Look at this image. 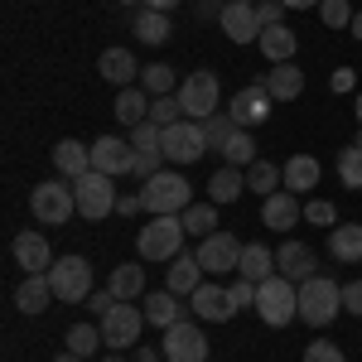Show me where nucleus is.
Masks as SVG:
<instances>
[{"label": "nucleus", "mask_w": 362, "mask_h": 362, "mask_svg": "<svg viewBox=\"0 0 362 362\" xmlns=\"http://www.w3.org/2000/svg\"><path fill=\"white\" fill-rule=\"evenodd\" d=\"M179 247H184V213L150 218V223L140 227V237H136V251H140L145 266H150V261H174Z\"/></svg>", "instance_id": "obj_1"}, {"label": "nucleus", "mask_w": 362, "mask_h": 362, "mask_svg": "<svg viewBox=\"0 0 362 362\" xmlns=\"http://www.w3.org/2000/svg\"><path fill=\"white\" fill-rule=\"evenodd\" d=\"M140 203L150 218H165V213H184L189 208V179L179 169H160L140 184Z\"/></svg>", "instance_id": "obj_2"}, {"label": "nucleus", "mask_w": 362, "mask_h": 362, "mask_svg": "<svg viewBox=\"0 0 362 362\" xmlns=\"http://www.w3.org/2000/svg\"><path fill=\"white\" fill-rule=\"evenodd\" d=\"M256 314H261V324H271V329H285L295 314H300V285L285 276H271L256 285Z\"/></svg>", "instance_id": "obj_3"}, {"label": "nucleus", "mask_w": 362, "mask_h": 362, "mask_svg": "<svg viewBox=\"0 0 362 362\" xmlns=\"http://www.w3.org/2000/svg\"><path fill=\"white\" fill-rule=\"evenodd\" d=\"M338 309H343V285L329 276H314L300 285V319H305L309 329H324V324H334Z\"/></svg>", "instance_id": "obj_4"}, {"label": "nucleus", "mask_w": 362, "mask_h": 362, "mask_svg": "<svg viewBox=\"0 0 362 362\" xmlns=\"http://www.w3.org/2000/svg\"><path fill=\"white\" fill-rule=\"evenodd\" d=\"M73 179H49V184H34L29 194V213L34 223H49V227H68V218L78 213V198L68 189Z\"/></svg>", "instance_id": "obj_5"}, {"label": "nucleus", "mask_w": 362, "mask_h": 362, "mask_svg": "<svg viewBox=\"0 0 362 362\" xmlns=\"http://www.w3.org/2000/svg\"><path fill=\"white\" fill-rule=\"evenodd\" d=\"M160 150H165V160L169 165H179V169H189L194 160H203L208 155V136H203V121H174V126H165L160 131Z\"/></svg>", "instance_id": "obj_6"}, {"label": "nucleus", "mask_w": 362, "mask_h": 362, "mask_svg": "<svg viewBox=\"0 0 362 362\" xmlns=\"http://www.w3.org/2000/svg\"><path fill=\"white\" fill-rule=\"evenodd\" d=\"M73 198H78V218H87V223H102L121 203L112 174H97V169H87L83 179H73Z\"/></svg>", "instance_id": "obj_7"}, {"label": "nucleus", "mask_w": 362, "mask_h": 362, "mask_svg": "<svg viewBox=\"0 0 362 362\" xmlns=\"http://www.w3.org/2000/svg\"><path fill=\"white\" fill-rule=\"evenodd\" d=\"M49 285H54L58 300L87 305V295H92V261H83V256H58L54 266H49Z\"/></svg>", "instance_id": "obj_8"}, {"label": "nucleus", "mask_w": 362, "mask_h": 362, "mask_svg": "<svg viewBox=\"0 0 362 362\" xmlns=\"http://www.w3.org/2000/svg\"><path fill=\"white\" fill-rule=\"evenodd\" d=\"M179 102H184V116L189 121H208L213 112H223V97H218V73L213 68H198L184 78L179 87Z\"/></svg>", "instance_id": "obj_9"}, {"label": "nucleus", "mask_w": 362, "mask_h": 362, "mask_svg": "<svg viewBox=\"0 0 362 362\" xmlns=\"http://www.w3.org/2000/svg\"><path fill=\"white\" fill-rule=\"evenodd\" d=\"M97 324H102V343H107V348H131L150 319H145V309H140V305H131V300H116V305L107 309Z\"/></svg>", "instance_id": "obj_10"}, {"label": "nucleus", "mask_w": 362, "mask_h": 362, "mask_svg": "<svg viewBox=\"0 0 362 362\" xmlns=\"http://www.w3.org/2000/svg\"><path fill=\"white\" fill-rule=\"evenodd\" d=\"M160 353H165V362H208V338H203L198 324H184V319H179V324L165 329Z\"/></svg>", "instance_id": "obj_11"}, {"label": "nucleus", "mask_w": 362, "mask_h": 362, "mask_svg": "<svg viewBox=\"0 0 362 362\" xmlns=\"http://www.w3.org/2000/svg\"><path fill=\"white\" fill-rule=\"evenodd\" d=\"M198 261H203L208 276H237V266H242V242H237L232 232H213V237H203Z\"/></svg>", "instance_id": "obj_12"}, {"label": "nucleus", "mask_w": 362, "mask_h": 362, "mask_svg": "<svg viewBox=\"0 0 362 362\" xmlns=\"http://www.w3.org/2000/svg\"><path fill=\"white\" fill-rule=\"evenodd\" d=\"M92 169H97V174H112V179L131 174V169H136V145L121 140V136L92 140Z\"/></svg>", "instance_id": "obj_13"}, {"label": "nucleus", "mask_w": 362, "mask_h": 362, "mask_svg": "<svg viewBox=\"0 0 362 362\" xmlns=\"http://www.w3.org/2000/svg\"><path fill=\"white\" fill-rule=\"evenodd\" d=\"M271 102H276V97L266 92V83H251V87H242V92L232 97L227 112H232V121H237L242 131H251V126H261V121L271 116Z\"/></svg>", "instance_id": "obj_14"}, {"label": "nucleus", "mask_w": 362, "mask_h": 362, "mask_svg": "<svg viewBox=\"0 0 362 362\" xmlns=\"http://www.w3.org/2000/svg\"><path fill=\"white\" fill-rule=\"evenodd\" d=\"M223 34L232 39V44H256L261 39V20H256V5L251 0H232V5H223Z\"/></svg>", "instance_id": "obj_15"}, {"label": "nucleus", "mask_w": 362, "mask_h": 362, "mask_svg": "<svg viewBox=\"0 0 362 362\" xmlns=\"http://www.w3.org/2000/svg\"><path fill=\"white\" fill-rule=\"evenodd\" d=\"M15 266H20L25 276H49V266H54L49 237H44V232H20V237H15Z\"/></svg>", "instance_id": "obj_16"}, {"label": "nucleus", "mask_w": 362, "mask_h": 362, "mask_svg": "<svg viewBox=\"0 0 362 362\" xmlns=\"http://www.w3.org/2000/svg\"><path fill=\"white\" fill-rule=\"evenodd\" d=\"M189 309H194L198 319H208V324H223V319H232L237 314V305H232V295H227V285H198L194 295H189Z\"/></svg>", "instance_id": "obj_17"}, {"label": "nucleus", "mask_w": 362, "mask_h": 362, "mask_svg": "<svg viewBox=\"0 0 362 362\" xmlns=\"http://www.w3.org/2000/svg\"><path fill=\"white\" fill-rule=\"evenodd\" d=\"M305 218V208H300V194H290V189H280V194L261 198V223L271 227V232H290V227Z\"/></svg>", "instance_id": "obj_18"}, {"label": "nucleus", "mask_w": 362, "mask_h": 362, "mask_svg": "<svg viewBox=\"0 0 362 362\" xmlns=\"http://www.w3.org/2000/svg\"><path fill=\"white\" fill-rule=\"evenodd\" d=\"M276 271L285 280H295V285H305V280L319 276V261H314V251H309L305 242H285V247L276 251Z\"/></svg>", "instance_id": "obj_19"}, {"label": "nucleus", "mask_w": 362, "mask_h": 362, "mask_svg": "<svg viewBox=\"0 0 362 362\" xmlns=\"http://www.w3.org/2000/svg\"><path fill=\"white\" fill-rule=\"evenodd\" d=\"M266 92L276 97V102H295L300 92H305V68L290 58V63H271V73H266Z\"/></svg>", "instance_id": "obj_20"}, {"label": "nucleus", "mask_w": 362, "mask_h": 362, "mask_svg": "<svg viewBox=\"0 0 362 362\" xmlns=\"http://www.w3.org/2000/svg\"><path fill=\"white\" fill-rule=\"evenodd\" d=\"M54 169L63 174V179H83L87 169H92V145H83V140H58L54 145Z\"/></svg>", "instance_id": "obj_21"}, {"label": "nucleus", "mask_w": 362, "mask_h": 362, "mask_svg": "<svg viewBox=\"0 0 362 362\" xmlns=\"http://www.w3.org/2000/svg\"><path fill=\"white\" fill-rule=\"evenodd\" d=\"M97 73H102L112 87H131L140 78V63H136L131 49H107V54L97 58Z\"/></svg>", "instance_id": "obj_22"}, {"label": "nucleus", "mask_w": 362, "mask_h": 362, "mask_svg": "<svg viewBox=\"0 0 362 362\" xmlns=\"http://www.w3.org/2000/svg\"><path fill=\"white\" fill-rule=\"evenodd\" d=\"M203 276H208V271H203L198 251H184V256H174V261H169V290H174V295H184V300L203 285Z\"/></svg>", "instance_id": "obj_23"}, {"label": "nucleus", "mask_w": 362, "mask_h": 362, "mask_svg": "<svg viewBox=\"0 0 362 362\" xmlns=\"http://www.w3.org/2000/svg\"><path fill=\"white\" fill-rule=\"evenodd\" d=\"M247 194V169L237 165H223L213 179H208V203H218V208H227V203H237V198Z\"/></svg>", "instance_id": "obj_24"}, {"label": "nucleus", "mask_w": 362, "mask_h": 362, "mask_svg": "<svg viewBox=\"0 0 362 362\" xmlns=\"http://www.w3.org/2000/svg\"><path fill=\"white\" fill-rule=\"evenodd\" d=\"M140 309H145V319H150L155 329H169V324H179V319H184V300H179L174 290H150Z\"/></svg>", "instance_id": "obj_25"}, {"label": "nucleus", "mask_w": 362, "mask_h": 362, "mask_svg": "<svg viewBox=\"0 0 362 362\" xmlns=\"http://www.w3.org/2000/svg\"><path fill=\"white\" fill-rule=\"evenodd\" d=\"M54 285H49V276H25V285L15 290V309L20 314H44V309L54 305Z\"/></svg>", "instance_id": "obj_26"}, {"label": "nucleus", "mask_w": 362, "mask_h": 362, "mask_svg": "<svg viewBox=\"0 0 362 362\" xmlns=\"http://www.w3.org/2000/svg\"><path fill=\"white\" fill-rule=\"evenodd\" d=\"M256 44H261V54L271 58V63H290L295 49H300V39H295V29H290V25H266Z\"/></svg>", "instance_id": "obj_27"}, {"label": "nucleus", "mask_w": 362, "mask_h": 362, "mask_svg": "<svg viewBox=\"0 0 362 362\" xmlns=\"http://www.w3.org/2000/svg\"><path fill=\"white\" fill-rule=\"evenodd\" d=\"M145 97H150V92H145V87H121V92H116V121H121V126H131V131H136L140 121H150V102H145Z\"/></svg>", "instance_id": "obj_28"}, {"label": "nucleus", "mask_w": 362, "mask_h": 362, "mask_svg": "<svg viewBox=\"0 0 362 362\" xmlns=\"http://www.w3.org/2000/svg\"><path fill=\"white\" fill-rule=\"evenodd\" d=\"M237 276H247V280H271V276H280L276 271V251L271 247H261V242H251V247H242V266H237Z\"/></svg>", "instance_id": "obj_29"}, {"label": "nucleus", "mask_w": 362, "mask_h": 362, "mask_svg": "<svg viewBox=\"0 0 362 362\" xmlns=\"http://www.w3.org/2000/svg\"><path fill=\"white\" fill-rule=\"evenodd\" d=\"M319 174H324V169H319L314 155H290V160H285V189H290V194H309V189L319 184Z\"/></svg>", "instance_id": "obj_30"}, {"label": "nucleus", "mask_w": 362, "mask_h": 362, "mask_svg": "<svg viewBox=\"0 0 362 362\" xmlns=\"http://www.w3.org/2000/svg\"><path fill=\"white\" fill-rule=\"evenodd\" d=\"M329 251H334L338 266H348V261H362V223H343L329 232Z\"/></svg>", "instance_id": "obj_31"}, {"label": "nucleus", "mask_w": 362, "mask_h": 362, "mask_svg": "<svg viewBox=\"0 0 362 362\" xmlns=\"http://www.w3.org/2000/svg\"><path fill=\"white\" fill-rule=\"evenodd\" d=\"M107 290H112L116 300H145V266H116L112 276H107Z\"/></svg>", "instance_id": "obj_32"}, {"label": "nucleus", "mask_w": 362, "mask_h": 362, "mask_svg": "<svg viewBox=\"0 0 362 362\" xmlns=\"http://www.w3.org/2000/svg\"><path fill=\"white\" fill-rule=\"evenodd\" d=\"M247 189L261 194V198L280 194V189H285V169L271 165V160H256V165H247Z\"/></svg>", "instance_id": "obj_33"}, {"label": "nucleus", "mask_w": 362, "mask_h": 362, "mask_svg": "<svg viewBox=\"0 0 362 362\" xmlns=\"http://www.w3.org/2000/svg\"><path fill=\"white\" fill-rule=\"evenodd\" d=\"M184 232L213 237V232H218V203H189V208H184Z\"/></svg>", "instance_id": "obj_34"}, {"label": "nucleus", "mask_w": 362, "mask_h": 362, "mask_svg": "<svg viewBox=\"0 0 362 362\" xmlns=\"http://www.w3.org/2000/svg\"><path fill=\"white\" fill-rule=\"evenodd\" d=\"M237 131H242V126L232 121V112H213L208 121H203V136H208V150H218V155H223V145H227L232 136H237Z\"/></svg>", "instance_id": "obj_35"}, {"label": "nucleus", "mask_w": 362, "mask_h": 362, "mask_svg": "<svg viewBox=\"0 0 362 362\" xmlns=\"http://www.w3.org/2000/svg\"><path fill=\"white\" fill-rule=\"evenodd\" d=\"M136 39L140 44H165L169 39V15H160V10H140L136 15Z\"/></svg>", "instance_id": "obj_36"}, {"label": "nucleus", "mask_w": 362, "mask_h": 362, "mask_svg": "<svg viewBox=\"0 0 362 362\" xmlns=\"http://www.w3.org/2000/svg\"><path fill=\"white\" fill-rule=\"evenodd\" d=\"M97 348H102V324H73V329H68V353L92 358Z\"/></svg>", "instance_id": "obj_37"}, {"label": "nucleus", "mask_w": 362, "mask_h": 362, "mask_svg": "<svg viewBox=\"0 0 362 362\" xmlns=\"http://www.w3.org/2000/svg\"><path fill=\"white\" fill-rule=\"evenodd\" d=\"M223 165H237V169L256 165V140H251V131H237V136L223 145Z\"/></svg>", "instance_id": "obj_38"}, {"label": "nucleus", "mask_w": 362, "mask_h": 362, "mask_svg": "<svg viewBox=\"0 0 362 362\" xmlns=\"http://www.w3.org/2000/svg\"><path fill=\"white\" fill-rule=\"evenodd\" d=\"M140 87H145L150 97H169V92H174V68H169V63H150V68H140Z\"/></svg>", "instance_id": "obj_39"}, {"label": "nucleus", "mask_w": 362, "mask_h": 362, "mask_svg": "<svg viewBox=\"0 0 362 362\" xmlns=\"http://www.w3.org/2000/svg\"><path fill=\"white\" fill-rule=\"evenodd\" d=\"M150 121L165 131L174 121H184V102H179V92H169V97H150Z\"/></svg>", "instance_id": "obj_40"}, {"label": "nucleus", "mask_w": 362, "mask_h": 362, "mask_svg": "<svg viewBox=\"0 0 362 362\" xmlns=\"http://www.w3.org/2000/svg\"><path fill=\"white\" fill-rule=\"evenodd\" d=\"M338 184H343V189H362V150L358 145H348V150L338 155Z\"/></svg>", "instance_id": "obj_41"}, {"label": "nucleus", "mask_w": 362, "mask_h": 362, "mask_svg": "<svg viewBox=\"0 0 362 362\" xmlns=\"http://www.w3.org/2000/svg\"><path fill=\"white\" fill-rule=\"evenodd\" d=\"M319 15H324L329 29H353V5H348V0H324Z\"/></svg>", "instance_id": "obj_42"}, {"label": "nucleus", "mask_w": 362, "mask_h": 362, "mask_svg": "<svg viewBox=\"0 0 362 362\" xmlns=\"http://www.w3.org/2000/svg\"><path fill=\"white\" fill-rule=\"evenodd\" d=\"M227 295H232V305H237V309H256V280L237 276L232 285H227Z\"/></svg>", "instance_id": "obj_43"}, {"label": "nucleus", "mask_w": 362, "mask_h": 362, "mask_svg": "<svg viewBox=\"0 0 362 362\" xmlns=\"http://www.w3.org/2000/svg\"><path fill=\"white\" fill-rule=\"evenodd\" d=\"M305 362H348L343 353H338V343H329V338H314L305 348Z\"/></svg>", "instance_id": "obj_44"}, {"label": "nucleus", "mask_w": 362, "mask_h": 362, "mask_svg": "<svg viewBox=\"0 0 362 362\" xmlns=\"http://www.w3.org/2000/svg\"><path fill=\"white\" fill-rule=\"evenodd\" d=\"M305 223H314V227H329V232H334V203H324V198L305 203Z\"/></svg>", "instance_id": "obj_45"}, {"label": "nucleus", "mask_w": 362, "mask_h": 362, "mask_svg": "<svg viewBox=\"0 0 362 362\" xmlns=\"http://www.w3.org/2000/svg\"><path fill=\"white\" fill-rule=\"evenodd\" d=\"M256 20H261V29L285 25V5H280V0H256Z\"/></svg>", "instance_id": "obj_46"}, {"label": "nucleus", "mask_w": 362, "mask_h": 362, "mask_svg": "<svg viewBox=\"0 0 362 362\" xmlns=\"http://www.w3.org/2000/svg\"><path fill=\"white\" fill-rule=\"evenodd\" d=\"M343 309H348L353 319H362V280H353V285H343Z\"/></svg>", "instance_id": "obj_47"}, {"label": "nucleus", "mask_w": 362, "mask_h": 362, "mask_svg": "<svg viewBox=\"0 0 362 362\" xmlns=\"http://www.w3.org/2000/svg\"><path fill=\"white\" fill-rule=\"evenodd\" d=\"M112 305H116V295H112V290H92V295H87V309H92L97 319H102V314H107Z\"/></svg>", "instance_id": "obj_48"}, {"label": "nucleus", "mask_w": 362, "mask_h": 362, "mask_svg": "<svg viewBox=\"0 0 362 362\" xmlns=\"http://www.w3.org/2000/svg\"><path fill=\"white\" fill-rule=\"evenodd\" d=\"M329 87H334V92H353V87H358V73H353V68H334Z\"/></svg>", "instance_id": "obj_49"}, {"label": "nucleus", "mask_w": 362, "mask_h": 362, "mask_svg": "<svg viewBox=\"0 0 362 362\" xmlns=\"http://www.w3.org/2000/svg\"><path fill=\"white\" fill-rule=\"evenodd\" d=\"M140 208H145V203H140V194H126L121 203H116V213H140Z\"/></svg>", "instance_id": "obj_50"}, {"label": "nucleus", "mask_w": 362, "mask_h": 362, "mask_svg": "<svg viewBox=\"0 0 362 362\" xmlns=\"http://www.w3.org/2000/svg\"><path fill=\"white\" fill-rule=\"evenodd\" d=\"M285 10H314V5H324V0H280Z\"/></svg>", "instance_id": "obj_51"}, {"label": "nucleus", "mask_w": 362, "mask_h": 362, "mask_svg": "<svg viewBox=\"0 0 362 362\" xmlns=\"http://www.w3.org/2000/svg\"><path fill=\"white\" fill-rule=\"evenodd\" d=\"M174 5H179V0H145V10H160V15H169Z\"/></svg>", "instance_id": "obj_52"}, {"label": "nucleus", "mask_w": 362, "mask_h": 362, "mask_svg": "<svg viewBox=\"0 0 362 362\" xmlns=\"http://www.w3.org/2000/svg\"><path fill=\"white\" fill-rule=\"evenodd\" d=\"M160 358H165V353H155V348H140L136 353V362H160Z\"/></svg>", "instance_id": "obj_53"}, {"label": "nucleus", "mask_w": 362, "mask_h": 362, "mask_svg": "<svg viewBox=\"0 0 362 362\" xmlns=\"http://www.w3.org/2000/svg\"><path fill=\"white\" fill-rule=\"evenodd\" d=\"M54 362H83V358H78V353H68V348H63V353H58Z\"/></svg>", "instance_id": "obj_54"}, {"label": "nucleus", "mask_w": 362, "mask_h": 362, "mask_svg": "<svg viewBox=\"0 0 362 362\" xmlns=\"http://www.w3.org/2000/svg\"><path fill=\"white\" fill-rule=\"evenodd\" d=\"M353 39L362 44V15H353Z\"/></svg>", "instance_id": "obj_55"}, {"label": "nucleus", "mask_w": 362, "mask_h": 362, "mask_svg": "<svg viewBox=\"0 0 362 362\" xmlns=\"http://www.w3.org/2000/svg\"><path fill=\"white\" fill-rule=\"evenodd\" d=\"M358 121H362V87H358Z\"/></svg>", "instance_id": "obj_56"}, {"label": "nucleus", "mask_w": 362, "mask_h": 362, "mask_svg": "<svg viewBox=\"0 0 362 362\" xmlns=\"http://www.w3.org/2000/svg\"><path fill=\"white\" fill-rule=\"evenodd\" d=\"M102 362H126V358H102Z\"/></svg>", "instance_id": "obj_57"}, {"label": "nucleus", "mask_w": 362, "mask_h": 362, "mask_svg": "<svg viewBox=\"0 0 362 362\" xmlns=\"http://www.w3.org/2000/svg\"><path fill=\"white\" fill-rule=\"evenodd\" d=\"M116 5H131V0H116Z\"/></svg>", "instance_id": "obj_58"}, {"label": "nucleus", "mask_w": 362, "mask_h": 362, "mask_svg": "<svg viewBox=\"0 0 362 362\" xmlns=\"http://www.w3.org/2000/svg\"><path fill=\"white\" fill-rule=\"evenodd\" d=\"M227 5H232V0H227Z\"/></svg>", "instance_id": "obj_59"}]
</instances>
